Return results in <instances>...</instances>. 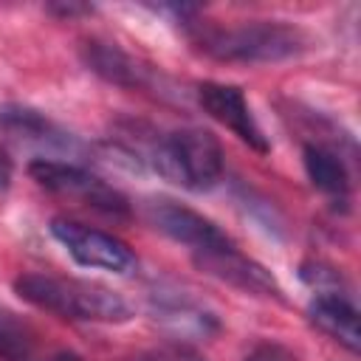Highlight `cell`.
<instances>
[{"mask_svg": "<svg viewBox=\"0 0 361 361\" xmlns=\"http://www.w3.org/2000/svg\"><path fill=\"white\" fill-rule=\"evenodd\" d=\"M14 290L23 302L56 313L71 322H104L121 324L133 316L130 305L110 288L85 279H65L51 274H23L14 279Z\"/></svg>", "mask_w": 361, "mask_h": 361, "instance_id": "obj_1", "label": "cell"}, {"mask_svg": "<svg viewBox=\"0 0 361 361\" xmlns=\"http://www.w3.org/2000/svg\"><path fill=\"white\" fill-rule=\"evenodd\" d=\"M197 45L217 62L268 65L285 62L310 48V37L282 20H248L226 28H206L197 34Z\"/></svg>", "mask_w": 361, "mask_h": 361, "instance_id": "obj_2", "label": "cell"}, {"mask_svg": "<svg viewBox=\"0 0 361 361\" xmlns=\"http://www.w3.org/2000/svg\"><path fill=\"white\" fill-rule=\"evenodd\" d=\"M147 161L161 178L189 192H209L223 178V149L209 130L186 127L149 141Z\"/></svg>", "mask_w": 361, "mask_h": 361, "instance_id": "obj_3", "label": "cell"}, {"mask_svg": "<svg viewBox=\"0 0 361 361\" xmlns=\"http://www.w3.org/2000/svg\"><path fill=\"white\" fill-rule=\"evenodd\" d=\"M28 175L48 192L59 197L79 200L82 206L102 212L107 217H130V203L127 197L110 186L104 178L93 175L90 169L73 164V161H56V158H37L28 164Z\"/></svg>", "mask_w": 361, "mask_h": 361, "instance_id": "obj_4", "label": "cell"}, {"mask_svg": "<svg viewBox=\"0 0 361 361\" xmlns=\"http://www.w3.org/2000/svg\"><path fill=\"white\" fill-rule=\"evenodd\" d=\"M48 228L54 240L85 268H102L113 274H130L135 268V254L130 251V245L107 231L90 228L68 217H54Z\"/></svg>", "mask_w": 361, "mask_h": 361, "instance_id": "obj_5", "label": "cell"}, {"mask_svg": "<svg viewBox=\"0 0 361 361\" xmlns=\"http://www.w3.org/2000/svg\"><path fill=\"white\" fill-rule=\"evenodd\" d=\"M144 214L161 234L192 248V254H212V251H226V248L237 245L226 231L217 228V223H212L209 217H203L200 212H195L183 203H175L166 197H152V200H147Z\"/></svg>", "mask_w": 361, "mask_h": 361, "instance_id": "obj_6", "label": "cell"}, {"mask_svg": "<svg viewBox=\"0 0 361 361\" xmlns=\"http://www.w3.org/2000/svg\"><path fill=\"white\" fill-rule=\"evenodd\" d=\"M0 130L6 135H11L14 141H20L37 152H45V155L73 158L85 149L73 133H68L62 124H56L45 113L25 107V104H0Z\"/></svg>", "mask_w": 361, "mask_h": 361, "instance_id": "obj_7", "label": "cell"}, {"mask_svg": "<svg viewBox=\"0 0 361 361\" xmlns=\"http://www.w3.org/2000/svg\"><path fill=\"white\" fill-rule=\"evenodd\" d=\"M82 59L85 65L102 76L104 82H113L118 87H138V90H155L164 93L166 76L161 71H155L152 65H144L141 59L130 56L127 51H121L113 42H102V39H87L82 45Z\"/></svg>", "mask_w": 361, "mask_h": 361, "instance_id": "obj_8", "label": "cell"}, {"mask_svg": "<svg viewBox=\"0 0 361 361\" xmlns=\"http://www.w3.org/2000/svg\"><path fill=\"white\" fill-rule=\"evenodd\" d=\"M197 104L203 107L206 116L228 127L243 144H248L257 152H268V138L262 135L240 87L223 82H203L197 85Z\"/></svg>", "mask_w": 361, "mask_h": 361, "instance_id": "obj_9", "label": "cell"}, {"mask_svg": "<svg viewBox=\"0 0 361 361\" xmlns=\"http://www.w3.org/2000/svg\"><path fill=\"white\" fill-rule=\"evenodd\" d=\"M192 257L203 274H209V276H214V279H220L237 290H245L251 296H265V299H282V288L274 279V274L265 265L245 257L237 245L226 248V251L192 254Z\"/></svg>", "mask_w": 361, "mask_h": 361, "instance_id": "obj_10", "label": "cell"}, {"mask_svg": "<svg viewBox=\"0 0 361 361\" xmlns=\"http://www.w3.org/2000/svg\"><path fill=\"white\" fill-rule=\"evenodd\" d=\"M307 316H310V322L322 333L336 338L344 350H350V353L361 350L358 310H355V305L344 293H338V290H319L310 299V305H307Z\"/></svg>", "mask_w": 361, "mask_h": 361, "instance_id": "obj_11", "label": "cell"}, {"mask_svg": "<svg viewBox=\"0 0 361 361\" xmlns=\"http://www.w3.org/2000/svg\"><path fill=\"white\" fill-rule=\"evenodd\" d=\"M152 313L178 336H209L217 330V322L209 310L180 296H155Z\"/></svg>", "mask_w": 361, "mask_h": 361, "instance_id": "obj_12", "label": "cell"}, {"mask_svg": "<svg viewBox=\"0 0 361 361\" xmlns=\"http://www.w3.org/2000/svg\"><path fill=\"white\" fill-rule=\"evenodd\" d=\"M302 155H305V172H307L310 183L319 192L344 200L350 192V172H347L344 161L333 149L319 147V144H307Z\"/></svg>", "mask_w": 361, "mask_h": 361, "instance_id": "obj_13", "label": "cell"}, {"mask_svg": "<svg viewBox=\"0 0 361 361\" xmlns=\"http://www.w3.org/2000/svg\"><path fill=\"white\" fill-rule=\"evenodd\" d=\"M31 350V336L20 322H14L8 313H0V358L6 361H23Z\"/></svg>", "mask_w": 361, "mask_h": 361, "instance_id": "obj_14", "label": "cell"}, {"mask_svg": "<svg viewBox=\"0 0 361 361\" xmlns=\"http://www.w3.org/2000/svg\"><path fill=\"white\" fill-rule=\"evenodd\" d=\"M135 361H206V358L183 341H169V344H158V347L141 353Z\"/></svg>", "mask_w": 361, "mask_h": 361, "instance_id": "obj_15", "label": "cell"}, {"mask_svg": "<svg viewBox=\"0 0 361 361\" xmlns=\"http://www.w3.org/2000/svg\"><path fill=\"white\" fill-rule=\"evenodd\" d=\"M245 361H293V353L285 350L282 344H274V341H265V344H257Z\"/></svg>", "mask_w": 361, "mask_h": 361, "instance_id": "obj_16", "label": "cell"}, {"mask_svg": "<svg viewBox=\"0 0 361 361\" xmlns=\"http://www.w3.org/2000/svg\"><path fill=\"white\" fill-rule=\"evenodd\" d=\"M11 175H14V161L8 158V152L0 147V192H6L11 186Z\"/></svg>", "mask_w": 361, "mask_h": 361, "instance_id": "obj_17", "label": "cell"}, {"mask_svg": "<svg viewBox=\"0 0 361 361\" xmlns=\"http://www.w3.org/2000/svg\"><path fill=\"white\" fill-rule=\"evenodd\" d=\"M51 11H56V14H62V17H73V14H85V11H90L87 6H76V3H62V6H51Z\"/></svg>", "mask_w": 361, "mask_h": 361, "instance_id": "obj_18", "label": "cell"}]
</instances>
